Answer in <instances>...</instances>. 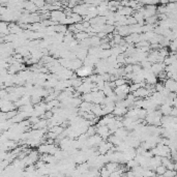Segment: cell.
I'll return each instance as SVG.
<instances>
[{
	"label": "cell",
	"mask_w": 177,
	"mask_h": 177,
	"mask_svg": "<svg viewBox=\"0 0 177 177\" xmlns=\"http://www.w3.org/2000/svg\"><path fill=\"white\" fill-rule=\"evenodd\" d=\"M166 171H167V168L165 166H163V165L158 166L157 169H155V172H157L158 175H164V174L166 173Z\"/></svg>",
	"instance_id": "6da1fadb"
}]
</instances>
